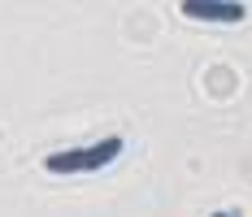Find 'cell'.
I'll return each instance as SVG.
<instances>
[{
	"instance_id": "cell-1",
	"label": "cell",
	"mask_w": 252,
	"mask_h": 217,
	"mask_svg": "<svg viewBox=\"0 0 252 217\" xmlns=\"http://www.w3.org/2000/svg\"><path fill=\"white\" fill-rule=\"evenodd\" d=\"M118 152H122V139H118V135H109V139H100V144H92V148L52 152L48 161H44V169H48V174H92V169L118 161Z\"/></svg>"
},
{
	"instance_id": "cell-2",
	"label": "cell",
	"mask_w": 252,
	"mask_h": 217,
	"mask_svg": "<svg viewBox=\"0 0 252 217\" xmlns=\"http://www.w3.org/2000/svg\"><path fill=\"white\" fill-rule=\"evenodd\" d=\"M178 9L191 22H244L248 18V4L239 0H183Z\"/></svg>"
},
{
	"instance_id": "cell-3",
	"label": "cell",
	"mask_w": 252,
	"mask_h": 217,
	"mask_svg": "<svg viewBox=\"0 0 252 217\" xmlns=\"http://www.w3.org/2000/svg\"><path fill=\"white\" fill-rule=\"evenodd\" d=\"M213 217H230V213H213Z\"/></svg>"
}]
</instances>
